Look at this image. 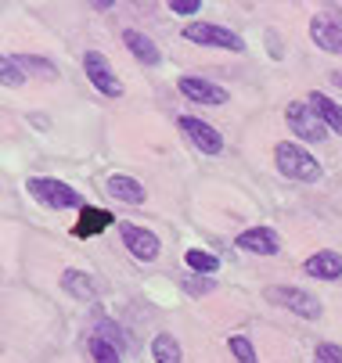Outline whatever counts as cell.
Wrapping results in <instances>:
<instances>
[{
	"mask_svg": "<svg viewBox=\"0 0 342 363\" xmlns=\"http://www.w3.org/2000/svg\"><path fill=\"white\" fill-rule=\"evenodd\" d=\"M87 349H90L94 363H119V359H123V356H119V345H112V342L101 338V335H94V338L87 342Z\"/></svg>",
	"mask_w": 342,
	"mask_h": 363,
	"instance_id": "cell-20",
	"label": "cell"
},
{
	"mask_svg": "<svg viewBox=\"0 0 342 363\" xmlns=\"http://www.w3.org/2000/svg\"><path fill=\"white\" fill-rule=\"evenodd\" d=\"M119 234H123V245L130 248V255H133V259H140V263H152V259L159 255V248H162V245H159V238H155L148 227L123 223V230H119Z\"/></svg>",
	"mask_w": 342,
	"mask_h": 363,
	"instance_id": "cell-8",
	"label": "cell"
},
{
	"mask_svg": "<svg viewBox=\"0 0 342 363\" xmlns=\"http://www.w3.org/2000/svg\"><path fill=\"white\" fill-rule=\"evenodd\" d=\"M227 345H231V352H234L238 363H260V359H256V349H253V342H249L246 335H231Z\"/></svg>",
	"mask_w": 342,
	"mask_h": 363,
	"instance_id": "cell-22",
	"label": "cell"
},
{
	"mask_svg": "<svg viewBox=\"0 0 342 363\" xmlns=\"http://www.w3.org/2000/svg\"><path fill=\"white\" fill-rule=\"evenodd\" d=\"M310 108L321 116V123L328 126V130H335V133H342V105H335V101L328 97V94H310Z\"/></svg>",
	"mask_w": 342,
	"mask_h": 363,
	"instance_id": "cell-16",
	"label": "cell"
},
{
	"mask_svg": "<svg viewBox=\"0 0 342 363\" xmlns=\"http://www.w3.org/2000/svg\"><path fill=\"white\" fill-rule=\"evenodd\" d=\"M62 288H65L72 298H79V302H94V298H97V288H94L90 274H83V270H65V274H62Z\"/></svg>",
	"mask_w": 342,
	"mask_h": 363,
	"instance_id": "cell-17",
	"label": "cell"
},
{
	"mask_svg": "<svg viewBox=\"0 0 342 363\" xmlns=\"http://www.w3.org/2000/svg\"><path fill=\"white\" fill-rule=\"evenodd\" d=\"M152 356H155V363H180V359H184L180 342H177L173 335H155V342H152Z\"/></svg>",
	"mask_w": 342,
	"mask_h": 363,
	"instance_id": "cell-18",
	"label": "cell"
},
{
	"mask_svg": "<svg viewBox=\"0 0 342 363\" xmlns=\"http://www.w3.org/2000/svg\"><path fill=\"white\" fill-rule=\"evenodd\" d=\"M285 123L288 130L303 137V140H324L328 137V126L321 123V116L310 108V101H292V105L285 108Z\"/></svg>",
	"mask_w": 342,
	"mask_h": 363,
	"instance_id": "cell-4",
	"label": "cell"
},
{
	"mask_svg": "<svg viewBox=\"0 0 342 363\" xmlns=\"http://www.w3.org/2000/svg\"><path fill=\"white\" fill-rule=\"evenodd\" d=\"M26 187H29V194L40 205H47V209H83V205H87L79 191H72L69 184L51 180V177H33Z\"/></svg>",
	"mask_w": 342,
	"mask_h": 363,
	"instance_id": "cell-2",
	"label": "cell"
},
{
	"mask_svg": "<svg viewBox=\"0 0 342 363\" xmlns=\"http://www.w3.org/2000/svg\"><path fill=\"white\" fill-rule=\"evenodd\" d=\"M83 72L90 76V83L101 90L105 97H123V83L116 79V72H112V65L97 55V50H87L83 55Z\"/></svg>",
	"mask_w": 342,
	"mask_h": 363,
	"instance_id": "cell-6",
	"label": "cell"
},
{
	"mask_svg": "<svg viewBox=\"0 0 342 363\" xmlns=\"http://www.w3.org/2000/svg\"><path fill=\"white\" fill-rule=\"evenodd\" d=\"M109 194L112 198H119V201H126V205H140L144 198H148V191H144L133 177H109Z\"/></svg>",
	"mask_w": 342,
	"mask_h": 363,
	"instance_id": "cell-15",
	"label": "cell"
},
{
	"mask_svg": "<svg viewBox=\"0 0 342 363\" xmlns=\"http://www.w3.org/2000/svg\"><path fill=\"white\" fill-rule=\"evenodd\" d=\"M310 36L321 50H328V55H342V15H314Z\"/></svg>",
	"mask_w": 342,
	"mask_h": 363,
	"instance_id": "cell-7",
	"label": "cell"
},
{
	"mask_svg": "<svg viewBox=\"0 0 342 363\" xmlns=\"http://www.w3.org/2000/svg\"><path fill=\"white\" fill-rule=\"evenodd\" d=\"M274 159H277V169L292 180H303V184H317L321 180V162L314 159V155L299 144H292V140H281L274 147Z\"/></svg>",
	"mask_w": 342,
	"mask_h": 363,
	"instance_id": "cell-1",
	"label": "cell"
},
{
	"mask_svg": "<svg viewBox=\"0 0 342 363\" xmlns=\"http://www.w3.org/2000/svg\"><path fill=\"white\" fill-rule=\"evenodd\" d=\"M267 302L285 306L288 313H296L303 320H317L321 317V302L310 291H303V288H267Z\"/></svg>",
	"mask_w": 342,
	"mask_h": 363,
	"instance_id": "cell-5",
	"label": "cell"
},
{
	"mask_svg": "<svg viewBox=\"0 0 342 363\" xmlns=\"http://www.w3.org/2000/svg\"><path fill=\"white\" fill-rule=\"evenodd\" d=\"M184 263H187L194 274H216V270H220V259L209 255V252H202V248H187V252H184Z\"/></svg>",
	"mask_w": 342,
	"mask_h": 363,
	"instance_id": "cell-19",
	"label": "cell"
},
{
	"mask_svg": "<svg viewBox=\"0 0 342 363\" xmlns=\"http://www.w3.org/2000/svg\"><path fill=\"white\" fill-rule=\"evenodd\" d=\"M123 43L130 47V55H133L140 65H159V62H162L159 47L144 36V33H137V29H126V33H123Z\"/></svg>",
	"mask_w": 342,
	"mask_h": 363,
	"instance_id": "cell-13",
	"label": "cell"
},
{
	"mask_svg": "<svg viewBox=\"0 0 342 363\" xmlns=\"http://www.w3.org/2000/svg\"><path fill=\"white\" fill-rule=\"evenodd\" d=\"M241 252H256V255H277L281 252V241H277V234L270 230V227H253V230H246V234H238V241H234Z\"/></svg>",
	"mask_w": 342,
	"mask_h": 363,
	"instance_id": "cell-11",
	"label": "cell"
},
{
	"mask_svg": "<svg viewBox=\"0 0 342 363\" xmlns=\"http://www.w3.org/2000/svg\"><path fill=\"white\" fill-rule=\"evenodd\" d=\"M184 40L199 43V47L234 50V55H241V50H246V40H241L238 33H231V29H220V26H213V22H191V26H184Z\"/></svg>",
	"mask_w": 342,
	"mask_h": 363,
	"instance_id": "cell-3",
	"label": "cell"
},
{
	"mask_svg": "<svg viewBox=\"0 0 342 363\" xmlns=\"http://www.w3.org/2000/svg\"><path fill=\"white\" fill-rule=\"evenodd\" d=\"M314 363H342V349H338V345H331V342H324V345H317Z\"/></svg>",
	"mask_w": 342,
	"mask_h": 363,
	"instance_id": "cell-23",
	"label": "cell"
},
{
	"mask_svg": "<svg viewBox=\"0 0 342 363\" xmlns=\"http://www.w3.org/2000/svg\"><path fill=\"white\" fill-rule=\"evenodd\" d=\"M184 133H187V140L199 147V151H206V155H220L224 151V137L209 126V123H202V119H194V116H180V123H177Z\"/></svg>",
	"mask_w": 342,
	"mask_h": 363,
	"instance_id": "cell-9",
	"label": "cell"
},
{
	"mask_svg": "<svg viewBox=\"0 0 342 363\" xmlns=\"http://www.w3.org/2000/svg\"><path fill=\"white\" fill-rule=\"evenodd\" d=\"M180 94L191 97V101H199V105H213V108L227 105V90L209 83V79H199V76H184L180 79Z\"/></svg>",
	"mask_w": 342,
	"mask_h": 363,
	"instance_id": "cell-10",
	"label": "cell"
},
{
	"mask_svg": "<svg viewBox=\"0 0 342 363\" xmlns=\"http://www.w3.org/2000/svg\"><path fill=\"white\" fill-rule=\"evenodd\" d=\"M328 76H331V83H335V86H342V69H335V72H328Z\"/></svg>",
	"mask_w": 342,
	"mask_h": 363,
	"instance_id": "cell-26",
	"label": "cell"
},
{
	"mask_svg": "<svg viewBox=\"0 0 342 363\" xmlns=\"http://www.w3.org/2000/svg\"><path fill=\"white\" fill-rule=\"evenodd\" d=\"M112 227V213L105 209H94V205H83V213H79V223L72 227L76 238H90V234H101Z\"/></svg>",
	"mask_w": 342,
	"mask_h": 363,
	"instance_id": "cell-14",
	"label": "cell"
},
{
	"mask_svg": "<svg viewBox=\"0 0 342 363\" xmlns=\"http://www.w3.org/2000/svg\"><path fill=\"white\" fill-rule=\"evenodd\" d=\"M0 72H4V83H8V86H18V83H26V76H29L26 62H22V58H11V55L0 58Z\"/></svg>",
	"mask_w": 342,
	"mask_h": 363,
	"instance_id": "cell-21",
	"label": "cell"
},
{
	"mask_svg": "<svg viewBox=\"0 0 342 363\" xmlns=\"http://www.w3.org/2000/svg\"><path fill=\"white\" fill-rule=\"evenodd\" d=\"M307 274L310 277H321V281H338L342 277V255L324 248V252H314L307 259Z\"/></svg>",
	"mask_w": 342,
	"mask_h": 363,
	"instance_id": "cell-12",
	"label": "cell"
},
{
	"mask_svg": "<svg viewBox=\"0 0 342 363\" xmlns=\"http://www.w3.org/2000/svg\"><path fill=\"white\" fill-rule=\"evenodd\" d=\"M170 11H177V15H199L202 0H170Z\"/></svg>",
	"mask_w": 342,
	"mask_h": 363,
	"instance_id": "cell-24",
	"label": "cell"
},
{
	"mask_svg": "<svg viewBox=\"0 0 342 363\" xmlns=\"http://www.w3.org/2000/svg\"><path fill=\"white\" fill-rule=\"evenodd\" d=\"M184 288H187L191 295H206V291H213V281H187Z\"/></svg>",
	"mask_w": 342,
	"mask_h": 363,
	"instance_id": "cell-25",
	"label": "cell"
}]
</instances>
